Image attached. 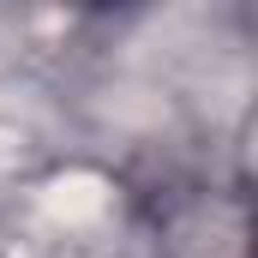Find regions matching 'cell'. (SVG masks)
Wrapping results in <instances>:
<instances>
[{
	"instance_id": "6da1fadb",
	"label": "cell",
	"mask_w": 258,
	"mask_h": 258,
	"mask_svg": "<svg viewBox=\"0 0 258 258\" xmlns=\"http://www.w3.org/2000/svg\"><path fill=\"white\" fill-rule=\"evenodd\" d=\"M132 258H252V186L198 168L132 198Z\"/></svg>"
}]
</instances>
